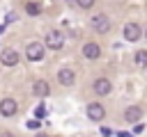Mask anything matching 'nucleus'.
<instances>
[{"label":"nucleus","instance_id":"1","mask_svg":"<svg viewBox=\"0 0 147 137\" xmlns=\"http://www.w3.org/2000/svg\"><path fill=\"white\" fill-rule=\"evenodd\" d=\"M90 25H92V30H94L96 34H106V32L110 30V21H108L106 14H94V16L90 18Z\"/></svg>","mask_w":147,"mask_h":137},{"label":"nucleus","instance_id":"2","mask_svg":"<svg viewBox=\"0 0 147 137\" xmlns=\"http://www.w3.org/2000/svg\"><path fill=\"white\" fill-rule=\"evenodd\" d=\"M64 46V34L60 30H48L46 32V48L51 50H60Z\"/></svg>","mask_w":147,"mask_h":137},{"label":"nucleus","instance_id":"3","mask_svg":"<svg viewBox=\"0 0 147 137\" xmlns=\"http://www.w3.org/2000/svg\"><path fill=\"white\" fill-rule=\"evenodd\" d=\"M25 57H28L30 62H39V59L44 57V43H39V41L28 43V46H25Z\"/></svg>","mask_w":147,"mask_h":137},{"label":"nucleus","instance_id":"4","mask_svg":"<svg viewBox=\"0 0 147 137\" xmlns=\"http://www.w3.org/2000/svg\"><path fill=\"white\" fill-rule=\"evenodd\" d=\"M140 37H142V27H140L138 23L131 21V23L124 25V39H126V41H138Z\"/></svg>","mask_w":147,"mask_h":137},{"label":"nucleus","instance_id":"5","mask_svg":"<svg viewBox=\"0 0 147 137\" xmlns=\"http://www.w3.org/2000/svg\"><path fill=\"white\" fill-rule=\"evenodd\" d=\"M92 89H94V94H99V96H108V94L113 91V84H110L108 78H96L94 84H92Z\"/></svg>","mask_w":147,"mask_h":137},{"label":"nucleus","instance_id":"6","mask_svg":"<svg viewBox=\"0 0 147 137\" xmlns=\"http://www.w3.org/2000/svg\"><path fill=\"white\" fill-rule=\"evenodd\" d=\"M83 57L85 59H99L101 57V46L90 41V43H83Z\"/></svg>","mask_w":147,"mask_h":137},{"label":"nucleus","instance_id":"7","mask_svg":"<svg viewBox=\"0 0 147 137\" xmlns=\"http://www.w3.org/2000/svg\"><path fill=\"white\" fill-rule=\"evenodd\" d=\"M16 110H18V103L14 98H2L0 100V114L2 116H14Z\"/></svg>","mask_w":147,"mask_h":137},{"label":"nucleus","instance_id":"8","mask_svg":"<svg viewBox=\"0 0 147 137\" xmlns=\"http://www.w3.org/2000/svg\"><path fill=\"white\" fill-rule=\"evenodd\" d=\"M57 82H60L62 87H71V84L76 82V73H74L71 68H60V71H57Z\"/></svg>","mask_w":147,"mask_h":137},{"label":"nucleus","instance_id":"9","mask_svg":"<svg viewBox=\"0 0 147 137\" xmlns=\"http://www.w3.org/2000/svg\"><path fill=\"white\" fill-rule=\"evenodd\" d=\"M18 53L14 50V48H7V50H2V55H0V62L5 64V66H16L18 64Z\"/></svg>","mask_w":147,"mask_h":137},{"label":"nucleus","instance_id":"10","mask_svg":"<svg viewBox=\"0 0 147 137\" xmlns=\"http://www.w3.org/2000/svg\"><path fill=\"white\" fill-rule=\"evenodd\" d=\"M87 116H90L92 121H101V119L106 116L103 105H101V103H90V105H87Z\"/></svg>","mask_w":147,"mask_h":137},{"label":"nucleus","instance_id":"11","mask_svg":"<svg viewBox=\"0 0 147 137\" xmlns=\"http://www.w3.org/2000/svg\"><path fill=\"white\" fill-rule=\"evenodd\" d=\"M32 94L39 96V98H44V96L51 94V84H48L46 80H34V84H32Z\"/></svg>","mask_w":147,"mask_h":137},{"label":"nucleus","instance_id":"12","mask_svg":"<svg viewBox=\"0 0 147 137\" xmlns=\"http://www.w3.org/2000/svg\"><path fill=\"white\" fill-rule=\"evenodd\" d=\"M140 116H142V110H140L138 105H129V107H126V112H124V119H126L129 123H138V121H140Z\"/></svg>","mask_w":147,"mask_h":137},{"label":"nucleus","instance_id":"13","mask_svg":"<svg viewBox=\"0 0 147 137\" xmlns=\"http://www.w3.org/2000/svg\"><path fill=\"white\" fill-rule=\"evenodd\" d=\"M133 62H136V66L145 68V66H147V50H138V53L133 55Z\"/></svg>","mask_w":147,"mask_h":137},{"label":"nucleus","instance_id":"14","mask_svg":"<svg viewBox=\"0 0 147 137\" xmlns=\"http://www.w3.org/2000/svg\"><path fill=\"white\" fill-rule=\"evenodd\" d=\"M25 11L30 16H37V14H41V5L39 2H25Z\"/></svg>","mask_w":147,"mask_h":137},{"label":"nucleus","instance_id":"15","mask_svg":"<svg viewBox=\"0 0 147 137\" xmlns=\"http://www.w3.org/2000/svg\"><path fill=\"white\" fill-rule=\"evenodd\" d=\"M94 2H96V0H76V5H78L80 9H92Z\"/></svg>","mask_w":147,"mask_h":137},{"label":"nucleus","instance_id":"16","mask_svg":"<svg viewBox=\"0 0 147 137\" xmlns=\"http://www.w3.org/2000/svg\"><path fill=\"white\" fill-rule=\"evenodd\" d=\"M44 114H46V107H44V105H39V107L34 110V116H37V119H41Z\"/></svg>","mask_w":147,"mask_h":137},{"label":"nucleus","instance_id":"17","mask_svg":"<svg viewBox=\"0 0 147 137\" xmlns=\"http://www.w3.org/2000/svg\"><path fill=\"white\" fill-rule=\"evenodd\" d=\"M28 128H32V130H34V128H39V121H37V119H32V121H28Z\"/></svg>","mask_w":147,"mask_h":137},{"label":"nucleus","instance_id":"18","mask_svg":"<svg viewBox=\"0 0 147 137\" xmlns=\"http://www.w3.org/2000/svg\"><path fill=\"white\" fill-rule=\"evenodd\" d=\"M0 137H16V135H14V132H9V130H2V132H0Z\"/></svg>","mask_w":147,"mask_h":137},{"label":"nucleus","instance_id":"19","mask_svg":"<svg viewBox=\"0 0 147 137\" xmlns=\"http://www.w3.org/2000/svg\"><path fill=\"white\" fill-rule=\"evenodd\" d=\"M142 130H145V126H142V123H138V126L133 128V132H142Z\"/></svg>","mask_w":147,"mask_h":137},{"label":"nucleus","instance_id":"20","mask_svg":"<svg viewBox=\"0 0 147 137\" xmlns=\"http://www.w3.org/2000/svg\"><path fill=\"white\" fill-rule=\"evenodd\" d=\"M67 2H69V5H76V0H67Z\"/></svg>","mask_w":147,"mask_h":137},{"label":"nucleus","instance_id":"21","mask_svg":"<svg viewBox=\"0 0 147 137\" xmlns=\"http://www.w3.org/2000/svg\"><path fill=\"white\" fill-rule=\"evenodd\" d=\"M37 137H48V135H37Z\"/></svg>","mask_w":147,"mask_h":137},{"label":"nucleus","instance_id":"22","mask_svg":"<svg viewBox=\"0 0 147 137\" xmlns=\"http://www.w3.org/2000/svg\"><path fill=\"white\" fill-rule=\"evenodd\" d=\"M145 39H147V30H145Z\"/></svg>","mask_w":147,"mask_h":137}]
</instances>
